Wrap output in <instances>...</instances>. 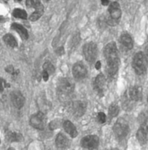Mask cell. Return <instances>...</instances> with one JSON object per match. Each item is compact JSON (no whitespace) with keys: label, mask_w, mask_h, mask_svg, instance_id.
Segmentation results:
<instances>
[{"label":"cell","mask_w":148,"mask_h":150,"mask_svg":"<svg viewBox=\"0 0 148 150\" xmlns=\"http://www.w3.org/2000/svg\"><path fill=\"white\" fill-rule=\"evenodd\" d=\"M93 87L99 95H102L104 94L106 87V79L102 74H99L95 78L93 82Z\"/></svg>","instance_id":"10"},{"label":"cell","mask_w":148,"mask_h":150,"mask_svg":"<svg viewBox=\"0 0 148 150\" xmlns=\"http://www.w3.org/2000/svg\"><path fill=\"white\" fill-rule=\"evenodd\" d=\"M87 69L83 64L81 62L75 63L73 67V74L75 78L82 79L87 75Z\"/></svg>","instance_id":"11"},{"label":"cell","mask_w":148,"mask_h":150,"mask_svg":"<svg viewBox=\"0 0 148 150\" xmlns=\"http://www.w3.org/2000/svg\"><path fill=\"white\" fill-rule=\"evenodd\" d=\"M70 111L74 116L79 117L84 115L86 111L87 103L82 100L73 102L70 105Z\"/></svg>","instance_id":"9"},{"label":"cell","mask_w":148,"mask_h":150,"mask_svg":"<svg viewBox=\"0 0 148 150\" xmlns=\"http://www.w3.org/2000/svg\"><path fill=\"white\" fill-rule=\"evenodd\" d=\"M6 138L10 142H20L23 140L22 134L15 132H7L6 134Z\"/></svg>","instance_id":"19"},{"label":"cell","mask_w":148,"mask_h":150,"mask_svg":"<svg viewBox=\"0 0 148 150\" xmlns=\"http://www.w3.org/2000/svg\"><path fill=\"white\" fill-rule=\"evenodd\" d=\"M147 100H148V99H147Z\"/></svg>","instance_id":"36"},{"label":"cell","mask_w":148,"mask_h":150,"mask_svg":"<svg viewBox=\"0 0 148 150\" xmlns=\"http://www.w3.org/2000/svg\"><path fill=\"white\" fill-rule=\"evenodd\" d=\"M113 130L117 138L123 139L127 136L129 132V127L125 120L120 118L115 124Z\"/></svg>","instance_id":"4"},{"label":"cell","mask_w":148,"mask_h":150,"mask_svg":"<svg viewBox=\"0 0 148 150\" xmlns=\"http://www.w3.org/2000/svg\"><path fill=\"white\" fill-rule=\"evenodd\" d=\"M132 66L137 75L145 74L147 71L146 59L142 52H138L135 55L132 60Z\"/></svg>","instance_id":"3"},{"label":"cell","mask_w":148,"mask_h":150,"mask_svg":"<svg viewBox=\"0 0 148 150\" xmlns=\"http://www.w3.org/2000/svg\"><path fill=\"white\" fill-rule=\"evenodd\" d=\"M107 117L105 113L103 112H100L97 114V120L100 124H104L106 122Z\"/></svg>","instance_id":"27"},{"label":"cell","mask_w":148,"mask_h":150,"mask_svg":"<svg viewBox=\"0 0 148 150\" xmlns=\"http://www.w3.org/2000/svg\"><path fill=\"white\" fill-rule=\"evenodd\" d=\"M11 99L15 108L20 109L24 106L25 99L19 91H14L11 93Z\"/></svg>","instance_id":"12"},{"label":"cell","mask_w":148,"mask_h":150,"mask_svg":"<svg viewBox=\"0 0 148 150\" xmlns=\"http://www.w3.org/2000/svg\"><path fill=\"white\" fill-rule=\"evenodd\" d=\"M99 144V138L95 135L86 136L80 140L81 146L83 149L88 150L96 149L98 147Z\"/></svg>","instance_id":"8"},{"label":"cell","mask_w":148,"mask_h":150,"mask_svg":"<svg viewBox=\"0 0 148 150\" xmlns=\"http://www.w3.org/2000/svg\"><path fill=\"white\" fill-rule=\"evenodd\" d=\"M101 62L100 61H97V63L95 64V68L98 70L101 68Z\"/></svg>","instance_id":"32"},{"label":"cell","mask_w":148,"mask_h":150,"mask_svg":"<svg viewBox=\"0 0 148 150\" xmlns=\"http://www.w3.org/2000/svg\"><path fill=\"white\" fill-rule=\"evenodd\" d=\"M9 87H10V84L7 83L4 79L0 77V92L1 93L3 92L4 90V88Z\"/></svg>","instance_id":"28"},{"label":"cell","mask_w":148,"mask_h":150,"mask_svg":"<svg viewBox=\"0 0 148 150\" xmlns=\"http://www.w3.org/2000/svg\"><path fill=\"white\" fill-rule=\"evenodd\" d=\"M83 52L86 59L89 62H93L97 57V46L92 42H89L84 45Z\"/></svg>","instance_id":"6"},{"label":"cell","mask_w":148,"mask_h":150,"mask_svg":"<svg viewBox=\"0 0 148 150\" xmlns=\"http://www.w3.org/2000/svg\"><path fill=\"white\" fill-rule=\"evenodd\" d=\"M56 53L58 56H62L64 54V49L63 47H60L56 50Z\"/></svg>","instance_id":"30"},{"label":"cell","mask_w":148,"mask_h":150,"mask_svg":"<svg viewBox=\"0 0 148 150\" xmlns=\"http://www.w3.org/2000/svg\"><path fill=\"white\" fill-rule=\"evenodd\" d=\"M122 10L119 4L117 2H113L110 5L107 15L106 16V23L110 26L117 25L122 17Z\"/></svg>","instance_id":"2"},{"label":"cell","mask_w":148,"mask_h":150,"mask_svg":"<svg viewBox=\"0 0 148 150\" xmlns=\"http://www.w3.org/2000/svg\"><path fill=\"white\" fill-rule=\"evenodd\" d=\"M57 87L58 91L62 94H71L74 91L75 84L71 79L63 77L59 79L57 83Z\"/></svg>","instance_id":"5"},{"label":"cell","mask_w":148,"mask_h":150,"mask_svg":"<svg viewBox=\"0 0 148 150\" xmlns=\"http://www.w3.org/2000/svg\"><path fill=\"white\" fill-rule=\"evenodd\" d=\"M128 94L130 99L132 101H139L142 98V90L141 87H131L130 88Z\"/></svg>","instance_id":"13"},{"label":"cell","mask_w":148,"mask_h":150,"mask_svg":"<svg viewBox=\"0 0 148 150\" xmlns=\"http://www.w3.org/2000/svg\"><path fill=\"white\" fill-rule=\"evenodd\" d=\"M119 112V106L116 104H112L108 109V114L111 118L116 117Z\"/></svg>","instance_id":"22"},{"label":"cell","mask_w":148,"mask_h":150,"mask_svg":"<svg viewBox=\"0 0 148 150\" xmlns=\"http://www.w3.org/2000/svg\"><path fill=\"white\" fill-rule=\"evenodd\" d=\"M101 4L103 6H107L109 5L110 0H101Z\"/></svg>","instance_id":"31"},{"label":"cell","mask_w":148,"mask_h":150,"mask_svg":"<svg viewBox=\"0 0 148 150\" xmlns=\"http://www.w3.org/2000/svg\"><path fill=\"white\" fill-rule=\"evenodd\" d=\"M145 59H146V61H147V62L148 63V44L145 48Z\"/></svg>","instance_id":"33"},{"label":"cell","mask_w":148,"mask_h":150,"mask_svg":"<svg viewBox=\"0 0 148 150\" xmlns=\"http://www.w3.org/2000/svg\"><path fill=\"white\" fill-rule=\"evenodd\" d=\"M0 143H1V140H0Z\"/></svg>","instance_id":"37"},{"label":"cell","mask_w":148,"mask_h":150,"mask_svg":"<svg viewBox=\"0 0 148 150\" xmlns=\"http://www.w3.org/2000/svg\"><path fill=\"white\" fill-rule=\"evenodd\" d=\"M17 1H22V0H17Z\"/></svg>","instance_id":"35"},{"label":"cell","mask_w":148,"mask_h":150,"mask_svg":"<svg viewBox=\"0 0 148 150\" xmlns=\"http://www.w3.org/2000/svg\"><path fill=\"white\" fill-rule=\"evenodd\" d=\"M11 28L15 30L23 39H27L28 38V34L27 30L21 24L18 23H13L11 25Z\"/></svg>","instance_id":"17"},{"label":"cell","mask_w":148,"mask_h":150,"mask_svg":"<svg viewBox=\"0 0 148 150\" xmlns=\"http://www.w3.org/2000/svg\"><path fill=\"white\" fill-rule=\"evenodd\" d=\"M148 127L146 124H143L137 132V138L141 144H145L148 139Z\"/></svg>","instance_id":"14"},{"label":"cell","mask_w":148,"mask_h":150,"mask_svg":"<svg viewBox=\"0 0 148 150\" xmlns=\"http://www.w3.org/2000/svg\"><path fill=\"white\" fill-rule=\"evenodd\" d=\"M13 16L16 18H20V19H26L27 18V12L21 9H15L13 11L12 13Z\"/></svg>","instance_id":"21"},{"label":"cell","mask_w":148,"mask_h":150,"mask_svg":"<svg viewBox=\"0 0 148 150\" xmlns=\"http://www.w3.org/2000/svg\"><path fill=\"white\" fill-rule=\"evenodd\" d=\"M46 117L44 113L39 112L32 115L30 118V125L34 128L39 130H43L46 124Z\"/></svg>","instance_id":"7"},{"label":"cell","mask_w":148,"mask_h":150,"mask_svg":"<svg viewBox=\"0 0 148 150\" xmlns=\"http://www.w3.org/2000/svg\"><path fill=\"white\" fill-rule=\"evenodd\" d=\"M63 128L68 134L73 138H74L78 136V131L76 128L70 121H65L63 124Z\"/></svg>","instance_id":"16"},{"label":"cell","mask_w":148,"mask_h":150,"mask_svg":"<svg viewBox=\"0 0 148 150\" xmlns=\"http://www.w3.org/2000/svg\"><path fill=\"white\" fill-rule=\"evenodd\" d=\"M42 77H43V79L45 81H47L49 79V74L45 70H43V72H42Z\"/></svg>","instance_id":"29"},{"label":"cell","mask_w":148,"mask_h":150,"mask_svg":"<svg viewBox=\"0 0 148 150\" xmlns=\"http://www.w3.org/2000/svg\"><path fill=\"white\" fill-rule=\"evenodd\" d=\"M43 11L42 10H36L34 12H33L31 15L30 16V20L32 21H37L43 15Z\"/></svg>","instance_id":"24"},{"label":"cell","mask_w":148,"mask_h":150,"mask_svg":"<svg viewBox=\"0 0 148 150\" xmlns=\"http://www.w3.org/2000/svg\"><path fill=\"white\" fill-rule=\"evenodd\" d=\"M4 41L10 47H16L18 46V43L15 38L13 37L11 34H7L3 37Z\"/></svg>","instance_id":"20"},{"label":"cell","mask_w":148,"mask_h":150,"mask_svg":"<svg viewBox=\"0 0 148 150\" xmlns=\"http://www.w3.org/2000/svg\"><path fill=\"white\" fill-rule=\"evenodd\" d=\"M43 69L46 71L48 74L49 75H52L53 74L55 73V68L54 67V66L53 65V64L48 61V62H46L43 65Z\"/></svg>","instance_id":"23"},{"label":"cell","mask_w":148,"mask_h":150,"mask_svg":"<svg viewBox=\"0 0 148 150\" xmlns=\"http://www.w3.org/2000/svg\"><path fill=\"white\" fill-rule=\"evenodd\" d=\"M104 54L107 61V73L110 76H113L117 72L120 64L117 49L115 42H111L106 45Z\"/></svg>","instance_id":"1"},{"label":"cell","mask_w":148,"mask_h":150,"mask_svg":"<svg viewBox=\"0 0 148 150\" xmlns=\"http://www.w3.org/2000/svg\"><path fill=\"white\" fill-rule=\"evenodd\" d=\"M120 42L126 48L131 50L133 47L132 39L128 33H123L120 37Z\"/></svg>","instance_id":"18"},{"label":"cell","mask_w":148,"mask_h":150,"mask_svg":"<svg viewBox=\"0 0 148 150\" xmlns=\"http://www.w3.org/2000/svg\"><path fill=\"white\" fill-rule=\"evenodd\" d=\"M5 71L9 74H11L14 77H16L19 73L18 70H15V68L12 65H9L5 68Z\"/></svg>","instance_id":"26"},{"label":"cell","mask_w":148,"mask_h":150,"mask_svg":"<svg viewBox=\"0 0 148 150\" xmlns=\"http://www.w3.org/2000/svg\"><path fill=\"white\" fill-rule=\"evenodd\" d=\"M70 144L69 140L63 133H60L56 139V145L58 149H66L68 147Z\"/></svg>","instance_id":"15"},{"label":"cell","mask_w":148,"mask_h":150,"mask_svg":"<svg viewBox=\"0 0 148 150\" xmlns=\"http://www.w3.org/2000/svg\"><path fill=\"white\" fill-rule=\"evenodd\" d=\"M40 0H26V5L28 8H36L41 4Z\"/></svg>","instance_id":"25"},{"label":"cell","mask_w":148,"mask_h":150,"mask_svg":"<svg viewBox=\"0 0 148 150\" xmlns=\"http://www.w3.org/2000/svg\"><path fill=\"white\" fill-rule=\"evenodd\" d=\"M43 1H45V2H48V1H51V0H43Z\"/></svg>","instance_id":"34"}]
</instances>
